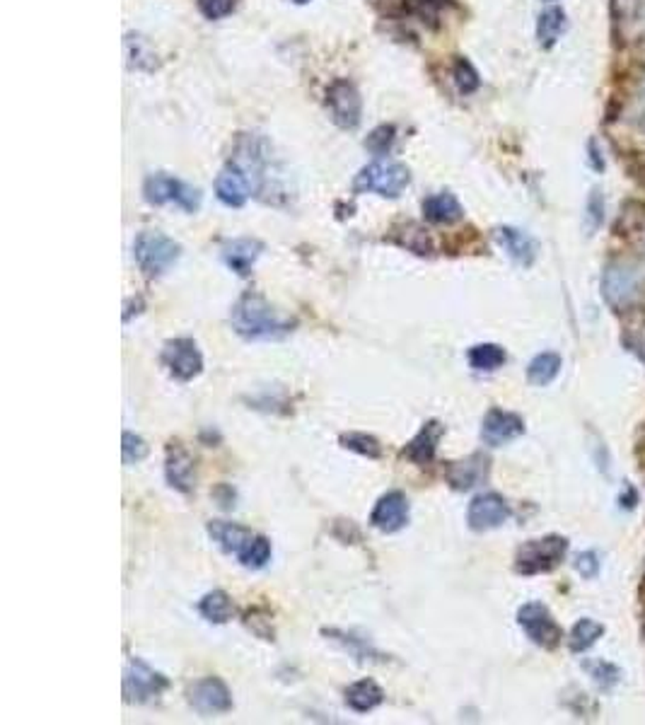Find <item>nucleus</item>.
I'll use <instances>...</instances> for the list:
<instances>
[{
    "label": "nucleus",
    "instance_id": "f257e3e1",
    "mask_svg": "<svg viewBox=\"0 0 645 725\" xmlns=\"http://www.w3.org/2000/svg\"><path fill=\"white\" fill-rule=\"evenodd\" d=\"M232 330L247 341H276L288 337L295 321L276 310L259 293H245L230 312Z\"/></svg>",
    "mask_w": 645,
    "mask_h": 725
},
{
    "label": "nucleus",
    "instance_id": "f03ea898",
    "mask_svg": "<svg viewBox=\"0 0 645 725\" xmlns=\"http://www.w3.org/2000/svg\"><path fill=\"white\" fill-rule=\"evenodd\" d=\"M179 255H182V247L164 232L145 230L134 242L136 264L141 266L145 276H163L164 271H170L177 264Z\"/></svg>",
    "mask_w": 645,
    "mask_h": 725
},
{
    "label": "nucleus",
    "instance_id": "7ed1b4c3",
    "mask_svg": "<svg viewBox=\"0 0 645 725\" xmlns=\"http://www.w3.org/2000/svg\"><path fill=\"white\" fill-rule=\"evenodd\" d=\"M408 181H411L408 167H404L401 163H392V160H378L356 174L353 189L358 194L375 191L385 199H397L408 187Z\"/></svg>",
    "mask_w": 645,
    "mask_h": 725
},
{
    "label": "nucleus",
    "instance_id": "20e7f679",
    "mask_svg": "<svg viewBox=\"0 0 645 725\" xmlns=\"http://www.w3.org/2000/svg\"><path fill=\"white\" fill-rule=\"evenodd\" d=\"M566 552H568V542L558 534L551 537L532 539L518 549L515 556V569L522 576H537V573H547V571L556 569L558 563L564 561Z\"/></svg>",
    "mask_w": 645,
    "mask_h": 725
},
{
    "label": "nucleus",
    "instance_id": "39448f33",
    "mask_svg": "<svg viewBox=\"0 0 645 725\" xmlns=\"http://www.w3.org/2000/svg\"><path fill=\"white\" fill-rule=\"evenodd\" d=\"M143 194H145V201L153 203V206H163V203L174 201L179 209L189 210H199L201 206V194L199 189L189 187L184 181L174 180L170 174H150L145 180V187H143Z\"/></svg>",
    "mask_w": 645,
    "mask_h": 725
},
{
    "label": "nucleus",
    "instance_id": "423d86ee",
    "mask_svg": "<svg viewBox=\"0 0 645 725\" xmlns=\"http://www.w3.org/2000/svg\"><path fill=\"white\" fill-rule=\"evenodd\" d=\"M643 291V278L629 264H612L602 278V295L612 307H629Z\"/></svg>",
    "mask_w": 645,
    "mask_h": 725
},
{
    "label": "nucleus",
    "instance_id": "0eeeda50",
    "mask_svg": "<svg viewBox=\"0 0 645 725\" xmlns=\"http://www.w3.org/2000/svg\"><path fill=\"white\" fill-rule=\"evenodd\" d=\"M167 687H170V680L145 665L143 660H131L124 670V699L128 703H145L150 699H157Z\"/></svg>",
    "mask_w": 645,
    "mask_h": 725
},
{
    "label": "nucleus",
    "instance_id": "6e6552de",
    "mask_svg": "<svg viewBox=\"0 0 645 725\" xmlns=\"http://www.w3.org/2000/svg\"><path fill=\"white\" fill-rule=\"evenodd\" d=\"M518 624L532 638V643L542 646V648H549V651H554L561 643V638H564V631L556 624V619L539 602H529V605L519 607Z\"/></svg>",
    "mask_w": 645,
    "mask_h": 725
},
{
    "label": "nucleus",
    "instance_id": "1a4fd4ad",
    "mask_svg": "<svg viewBox=\"0 0 645 725\" xmlns=\"http://www.w3.org/2000/svg\"><path fill=\"white\" fill-rule=\"evenodd\" d=\"M163 363L172 377L182 382L193 380L203 370V356L193 339H172L163 349Z\"/></svg>",
    "mask_w": 645,
    "mask_h": 725
},
{
    "label": "nucleus",
    "instance_id": "9d476101",
    "mask_svg": "<svg viewBox=\"0 0 645 725\" xmlns=\"http://www.w3.org/2000/svg\"><path fill=\"white\" fill-rule=\"evenodd\" d=\"M327 105L332 119L341 128H356L363 116V99L356 85L349 80H336L327 90Z\"/></svg>",
    "mask_w": 645,
    "mask_h": 725
},
{
    "label": "nucleus",
    "instance_id": "9b49d317",
    "mask_svg": "<svg viewBox=\"0 0 645 725\" xmlns=\"http://www.w3.org/2000/svg\"><path fill=\"white\" fill-rule=\"evenodd\" d=\"M189 703L201 716H218L232 709V694L228 684L218 677H203L189 687Z\"/></svg>",
    "mask_w": 645,
    "mask_h": 725
},
{
    "label": "nucleus",
    "instance_id": "f8f14e48",
    "mask_svg": "<svg viewBox=\"0 0 645 725\" xmlns=\"http://www.w3.org/2000/svg\"><path fill=\"white\" fill-rule=\"evenodd\" d=\"M612 15L623 44L645 46V0H614Z\"/></svg>",
    "mask_w": 645,
    "mask_h": 725
},
{
    "label": "nucleus",
    "instance_id": "ddd939ff",
    "mask_svg": "<svg viewBox=\"0 0 645 725\" xmlns=\"http://www.w3.org/2000/svg\"><path fill=\"white\" fill-rule=\"evenodd\" d=\"M508 517H510V506H508V501H505L503 496L481 494L469 503L467 523L469 527L476 532L496 530V527H500Z\"/></svg>",
    "mask_w": 645,
    "mask_h": 725
},
{
    "label": "nucleus",
    "instance_id": "4468645a",
    "mask_svg": "<svg viewBox=\"0 0 645 725\" xmlns=\"http://www.w3.org/2000/svg\"><path fill=\"white\" fill-rule=\"evenodd\" d=\"M522 433H525V421L519 419L518 414L505 412V409H491L483 419L481 438L483 442H489L491 448H500Z\"/></svg>",
    "mask_w": 645,
    "mask_h": 725
},
{
    "label": "nucleus",
    "instance_id": "2eb2a0df",
    "mask_svg": "<svg viewBox=\"0 0 645 725\" xmlns=\"http://www.w3.org/2000/svg\"><path fill=\"white\" fill-rule=\"evenodd\" d=\"M408 523V498L401 491H389L378 501L370 525L379 532H399Z\"/></svg>",
    "mask_w": 645,
    "mask_h": 725
},
{
    "label": "nucleus",
    "instance_id": "dca6fc26",
    "mask_svg": "<svg viewBox=\"0 0 645 725\" xmlns=\"http://www.w3.org/2000/svg\"><path fill=\"white\" fill-rule=\"evenodd\" d=\"M443 433H445V428H443L440 421H428V423L414 435V441L407 442V448H404L401 455L407 457L408 462L418 464V467H425V464L433 462Z\"/></svg>",
    "mask_w": 645,
    "mask_h": 725
},
{
    "label": "nucleus",
    "instance_id": "f3484780",
    "mask_svg": "<svg viewBox=\"0 0 645 725\" xmlns=\"http://www.w3.org/2000/svg\"><path fill=\"white\" fill-rule=\"evenodd\" d=\"M489 477V457L486 455H472L462 462H453L447 469V481L450 487L457 491H469V488L479 487Z\"/></svg>",
    "mask_w": 645,
    "mask_h": 725
},
{
    "label": "nucleus",
    "instance_id": "a211bd4d",
    "mask_svg": "<svg viewBox=\"0 0 645 725\" xmlns=\"http://www.w3.org/2000/svg\"><path fill=\"white\" fill-rule=\"evenodd\" d=\"M249 189H252L249 180L235 165L225 167L223 172L218 174V180H215V194L230 209H242L245 206L247 199H249Z\"/></svg>",
    "mask_w": 645,
    "mask_h": 725
},
{
    "label": "nucleus",
    "instance_id": "6ab92c4d",
    "mask_svg": "<svg viewBox=\"0 0 645 725\" xmlns=\"http://www.w3.org/2000/svg\"><path fill=\"white\" fill-rule=\"evenodd\" d=\"M164 474H167V481H170L172 488H177L182 494L193 491V481H196V474H193V460L184 448H179V445L177 448H170V452H167V464H164Z\"/></svg>",
    "mask_w": 645,
    "mask_h": 725
},
{
    "label": "nucleus",
    "instance_id": "aec40b11",
    "mask_svg": "<svg viewBox=\"0 0 645 725\" xmlns=\"http://www.w3.org/2000/svg\"><path fill=\"white\" fill-rule=\"evenodd\" d=\"M261 249H264V245H261L259 239H249V237L232 239V242H228L223 247V259L235 274L247 276V274L252 271L254 262L259 259Z\"/></svg>",
    "mask_w": 645,
    "mask_h": 725
},
{
    "label": "nucleus",
    "instance_id": "412c9836",
    "mask_svg": "<svg viewBox=\"0 0 645 725\" xmlns=\"http://www.w3.org/2000/svg\"><path fill=\"white\" fill-rule=\"evenodd\" d=\"M498 245L508 252L522 266H529L537 256V242H534L527 232L518 230V228H498L496 230Z\"/></svg>",
    "mask_w": 645,
    "mask_h": 725
},
{
    "label": "nucleus",
    "instance_id": "4be33fe9",
    "mask_svg": "<svg viewBox=\"0 0 645 725\" xmlns=\"http://www.w3.org/2000/svg\"><path fill=\"white\" fill-rule=\"evenodd\" d=\"M423 216L428 218L430 223L450 225L457 223L464 216V210H462V203L457 201V196L450 194V191H440V194L428 196L423 201Z\"/></svg>",
    "mask_w": 645,
    "mask_h": 725
},
{
    "label": "nucleus",
    "instance_id": "5701e85b",
    "mask_svg": "<svg viewBox=\"0 0 645 725\" xmlns=\"http://www.w3.org/2000/svg\"><path fill=\"white\" fill-rule=\"evenodd\" d=\"M208 534L213 537V542H218V544L223 546L225 552L235 553V556H238V553L242 552V546L254 537L252 530H247V527H242V525L238 523H223V520L208 525Z\"/></svg>",
    "mask_w": 645,
    "mask_h": 725
},
{
    "label": "nucleus",
    "instance_id": "b1692460",
    "mask_svg": "<svg viewBox=\"0 0 645 725\" xmlns=\"http://www.w3.org/2000/svg\"><path fill=\"white\" fill-rule=\"evenodd\" d=\"M382 702H385V692H382L378 682L360 680L346 689V703L356 713H368V711L378 709Z\"/></svg>",
    "mask_w": 645,
    "mask_h": 725
},
{
    "label": "nucleus",
    "instance_id": "393cba45",
    "mask_svg": "<svg viewBox=\"0 0 645 725\" xmlns=\"http://www.w3.org/2000/svg\"><path fill=\"white\" fill-rule=\"evenodd\" d=\"M622 114L638 135H645V66L633 80V88H631L629 98L623 102Z\"/></svg>",
    "mask_w": 645,
    "mask_h": 725
},
{
    "label": "nucleus",
    "instance_id": "a878e982",
    "mask_svg": "<svg viewBox=\"0 0 645 725\" xmlns=\"http://www.w3.org/2000/svg\"><path fill=\"white\" fill-rule=\"evenodd\" d=\"M566 13L558 5H551L539 15L537 20V42L542 49H554L558 44V39L566 32Z\"/></svg>",
    "mask_w": 645,
    "mask_h": 725
},
{
    "label": "nucleus",
    "instance_id": "bb28decb",
    "mask_svg": "<svg viewBox=\"0 0 645 725\" xmlns=\"http://www.w3.org/2000/svg\"><path fill=\"white\" fill-rule=\"evenodd\" d=\"M322 634L327 636V638H332V641L339 643L343 651H349L353 658L363 660V663L365 660H372V663H382V660H385V655H382L379 651H375L368 638H358L356 634L339 631V628H324Z\"/></svg>",
    "mask_w": 645,
    "mask_h": 725
},
{
    "label": "nucleus",
    "instance_id": "cd10ccee",
    "mask_svg": "<svg viewBox=\"0 0 645 725\" xmlns=\"http://www.w3.org/2000/svg\"><path fill=\"white\" fill-rule=\"evenodd\" d=\"M558 373H561V356L551 351L539 353V356L529 363V367H527V377H529V382H532V385H539V387L556 380Z\"/></svg>",
    "mask_w": 645,
    "mask_h": 725
},
{
    "label": "nucleus",
    "instance_id": "c85d7f7f",
    "mask_svg": "<svg viewBox=\"0 0 645 725\" xmlns=\"http://www.w3.org/2000/svg\"><path fill=\"white\" fill-rule=\"evenodd\" d=\"M389 239L397 242V245H401V247L411 249V252H416V255H433L430 235H428V230H423L421 225H414V223L404 225L401 230H392Z\"/></svg>",
    "mask_w": 645,
    "mask_h": 725
},
{
    "label": "nucleus",
    "instance_id": "c756f323",
    "mask_svg": "<svg viewBox=\"0 0 645 725\" xmlns=\"http://www.w3.org/2000/svg\"><path fill=\"white\" fill-rule=\"evenodd\" d=\"M199 609L201 614H203L208 621H213V624H225V621H230L232 614H235V605H232V600L228 598V592L223 590L208 592L206 598L201 600Z\"/></svg>",
    "mask_w": 645,
    "mask_h": 725
},
{
    "label": "nucleus",
    "instance_id": "7c9ffc66",
    "mask_svg": "<svg viewBox=\"0 0 645 725\" xmlns=\"http://www.w3.org/2000/svg\"><path fill=\"white\" fill-rule=\"evenodd\" d=\"M469 366L474 370H481V373H491V370H498L503 366L508 356L500 346L496 344H479L474 349H469Z\"/></svg>",
    "mask_w": 645,
    "mask_h": 725
},
{
    "label": "nucleus",
    "instance_id": "2f4dec72",
    "mask_svg": "<svg viewBox=\"0 0 645 725\" xmlns=\"http://www.w3.org/2000/svg\"><path fill=\"white\" fill-rule=\"evenodd\" d=\"M238 559L245 569H254V571L264 569L268 561H271V542H268L266 537H261V534H254V537L242 546V552L238 553Z\"/></svg>",
    "mask_w": 645,
    "mask_h": 725
},
{
    "label": "nucleus",
    "instance_id": "473e14b6",
    "mask_svg": "<svg viewBox=\"0 0 645 725\" xmlns=\"http://www.w3.org/2000/svg\"><path fill=\"white\" fill-rule=\"evenodd\" d=\"M126 59L131 68L150 70L155 66V51L150 49V44L141 34H126Z\"/></svg>",
    "mask_w": 645,
    "mask_h": 725
},
{
    "label": "nucleus",
    "instance_id": "72a5a7b5",
    "mask_svg": "<svg viewBox=\"0 0 645 725\" xmlns=\"http://www.w3.org/2000/svg\"><path fill=\"white\" fill-rule=\"evenodd\" d=\"M604 634V627H602L600 621L594 619H580L575 627H573L571 631V638H568V643H571V651L575 653H583L587 651L590 646H593L600 636Z\"/></svg>",
    "mask_w": 645,
    "mask_h": 725
},
{
    "label": "nucleus",
    "instance_id": "f704fd0d",
    "mask_svg": "<svg viewBox=\"0 0 645 725\" xmlns=\"http://www.w3.org/2000/svg\"><path fill=\"white\" fill-rule=\"evenodd\" d=\"M453 78L454 85H457V90H460L462 95H472V92L479 90V85H481V75H479V70L472 66V60L462 59V56L454 60Z\"/></svg>",
    "mask_w": 645,
    "mask_h": 725
},
{
    "label": "nucleus",
    "instance_id": "c9c22d12",
    "mask_svg": "<svg viewBox=\"0 0 645 725\" xmlns=\"http://www.w3.org/2000/svg\"><path fill=\"white\" fill-rule=\"evenodd\" d=\"M341 445L346 450H351V452H358V455L368 457V460H379V457H382V445H379V441L368 433H343Z\"/></svg>",
    "mask_w": 645,
    "mask_h": 725
},
{
    "label": "nucleus",
    "instance_id": "e433bc0d",
    "mask_svg": "<svg viewBox=\"0 0 645 725\" xmlns=\"http://www.w3.org/2000/svg\"><path fill=\"white\" fill-rule=\"evenodd\" d=\"M121 450H124V462L126 464L143 462L148 457V442L143 441L141 435L131 433V431H126L124 438H121Z\"/></svg>",
    "mask_w": 645,
    "mask_h": 725
},
{
    "label": "nucleus",
    "instance_id": "4c0bfd02",
    "mask_svg": "<svg viewBox=\"0 0 645 725\" xmlns=\"http://www.w3.org/2000/svg\"><path fill=\"white\" fill-rule=\"evenodd\" d=\"M394 126H379L375 128L370 135H368V141H365V145H368V150H372L375 155H385V153H389V148H392L394 143Z\"/></svg>",
    "mask_w": 645,
    "mask_h": 725
},
{
    "label": "nucleus",
    "instance_id": "58836bf2",
    "mask_svg": "<svg viewBox=\"0 0 645 725\" xmlns=\"http://www.w3.org/2000/svg\"><path fill=\"white\" fill-rule=\"evenodd\" d=\"M235 3L238 0H199V10L206 20H223L235 10Z\"/></svg>",
    "mask_w": 645,
    "mask_h": 725
},
{
    "label": "nucleus",
    "instance_id": "ea45409f",
    "mask_svg": "<svg viewBox=\"0 0 645 725\" xmlns=\"http://www.w3.org/2000/svg\"><path fill=\"white\" fill-rule=\"evenodd\" d=\"M587 218H590L593 230H597L604 220V199L600 196V191H593L587 199Z\"/></svg>",
    "mask_w": 645,
    "mask_h": 725
},
{
    "label": "nucleus",
    "instance_id": "a19ab883",
    "mask_svg": "<svg viewBox=\"0 0 645 725\" xmlns=\"http://www.w3.org/2000/svg\"><path fill=\"white\" fill-rule=\"evenodd\" d=\"M597 556H594L593 552L590 553H583V556H578V571L583 573L585 578H593L597 576V569H600V563H597Z\"/></svg>",
    "mask_w": 645,
    "mask_h": 725
},
{
    "label": "nucleus",
    "instance_id": "79ce46f5",
    "mask_svg": "<svg viewBox=\"0 0 645 725\" xmlns=\"http://www.w3.org/2000/svg\"><path fill=\"white\" fill-rule=\"evenodd\" d=\"M587 153H590V165L594 167V170H597V172H602V170H604V157H602V150H600V145H597V141H590L587 143Z\"/></svg>",
    "mask_w": 645,
    "mask_h": 725
},
{
    "label": "nucleus",
    "instance_id": "37998d69",
    "mask_svg": "<svg viewBox=\"0 0 645 725\" xmlns=\"http://www.w3.org/2000/svg\"><path fill=\"white\" fill-rule=\"evenodd\" d=\"M293 3H297V5H304V3H310V0H293Z\"/></svg>",
    "mask_w": 645,
    "mask_h": 725
},
{
    "label": "nucleus",
    "instance_id": "c03bdc74",
    "mask_svg": "<svg viewBox=\"0 0 645 725\" xmlns=\"http://www.w3.org/2000/svg\"><path fill=\"white\" fill-rule=\"evenodd\" d=\"M544 3H554V0H544Z\"/></svg>",
    "mask_w": 645,
    "mask_h": 725
}]
</instances>
